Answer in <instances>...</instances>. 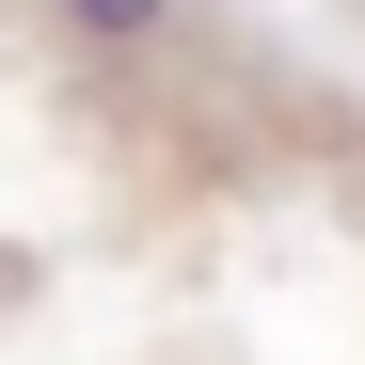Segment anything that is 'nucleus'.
<instances>
[{
  "label": "nucleus",
  "instance_id": "1",
  "mask_svg": "<svg viewBox=\"0 0 365 365\" xmlns=\"http://www.w3.org/2000/svg\"><path fill=\"white\" fill-rule=\"evenodd\" d=\"M64 16H80V32H159L175 0H64Z\"/></svg>",
  "mask_w": 365,
  "mask_h": 365
}]
</instances>
